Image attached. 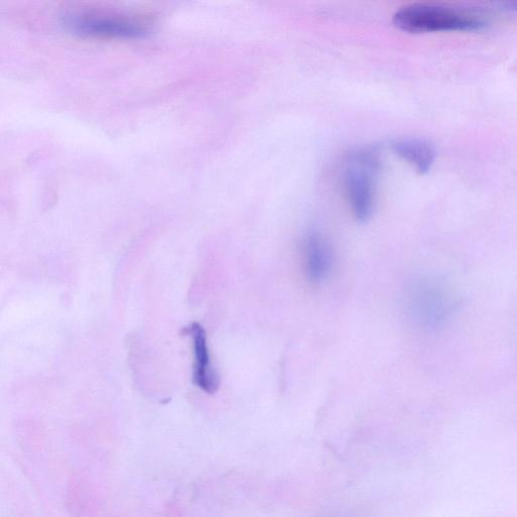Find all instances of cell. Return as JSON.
I'll list each match as a JSON object with an SVG mask.
<instances>
[{
  "instance_id": "obj_6",
  "label": "cell",
  "mask_w": 517,
  "mask_h": 517,
  "mask_svg": "<svg viewBox=\"0 0 517 517\" xmlns=\"http://www.w3.org/2000/svg\"><path fill=\"white\" fill-rule=\"evenodd\" d=\"M393 150L421 174L428 173L436 160L434 146L418 138L399 139L394 142Z\"/></svg>"
},
{
  "instance_id": "obj_1",
  "label": "cell",
  "mask_w": 517,
  "mask_h": 517,
  "mask_svg": "<svg viewBox=\"0 0 517 517\" xmlns=\"http://www.w3.org/2000/svg\"><path fill=\"white\" fill-rule=\"evenodd\" d=\"M393 24L411 34L471 32L485 27L484 21L472 13L435 4L404 6L394 14Z\"/></svg>"
},
{
  "instance_id": "obj_2",
  "label": "cell",
  "mask_w": 517,
  "mask_h": 517,
  "mask_svg": "<svg viewBox=\"0 0 517 517\" xmlns=\"http://www.w3.org/2000/svg\"><path fill=\"white\" fill-rule=\"evenodd\" d=\"M345 172V186L352 211L360 222L369 220L374 208V176L379 169V154L375 149H360L350 155Z\"/></svg>"
},
{
  "instance_id": "obj_4",
  "label": "cell",
  "mask_w": 517,
  "mask_h": 517,
  "mask_svg": "<svg viewBox=\"0 0 517 517\" xmlns=\"http://www.w3.org/2000/svg\"><path fill=\"white\" fill-rule=\"evenodd\" d=\"M188 333L193 341L195 359L193 383L204 392L214 394L219 389L220 379L212 364L205 331L195 323L190 326Z\"/></svg>"
},
{
  "instance_id": "obj_5",
  "label": "cell",
  "mask_w": 517,
  "mask_h": 517,
  "mask_svg": "<svg viewBox=\"0 0 517 517\" xmlns=\"http://www.w3.org/2000/svg\"><path fill=\"white\" fill-rule=\"evenodd\" d=\"M65 24L71 32L84 36L133 39L146 35V31L137 25L113 20L69 18Z\"/></svg>"
},
{
  "instance_id": "obj_3",
  "label": "cell",
  "mask_w": 517,
  "mask_h": 517,
  "mask_svg": "<svg viewBox=\"0 0 517 517\" xmlns=\"http://www.w3.org/2000/svg\"><path fill=\"white\" fill-rule=\"evenodd\" d=\"M302 264L308 281H325L334 266V251L328 240L318 232L308 233L301 246Z\"/></svg>"
}]
</instances>
